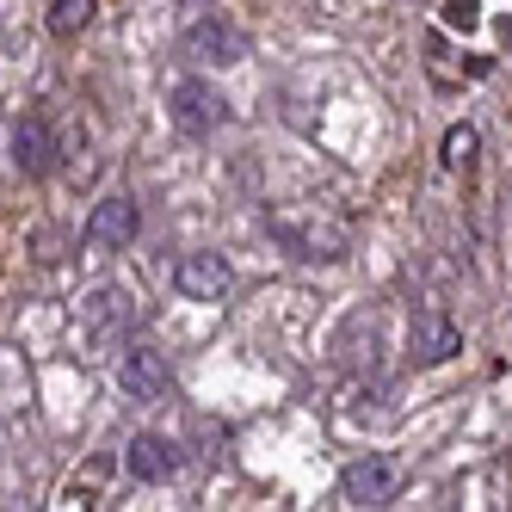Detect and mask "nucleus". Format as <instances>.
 Segmentation results:
<instances>
[{"label": "nucleus", "instance_id": "obj_4", "mask_svg": "<svg viewBox=\"0 0 512 512\" xmlns=\"http://www.w3.org/2000/svg\"><path fill=\"white\" fill-rule=\"evenodd\" d=\"M81 327H87V340H93L99 352H112L124 334H136V297H130L124 284H99V290H87Z\"/></svg>", "mask_w": 512, "mask_h": 512}, {"label": "nucleus", "instance_id": "obj_6", "mask_svg": "<svg viewBox=\"0 0 512 512\" xmlns=\"http://www.w3.org/2000/svg\"><path fill=\"white\" fill-rule=\"evenodd\" d=\"M463 352V334H457V321L451 309H438V303H420L414 321H408V358L420 364V371H432V364H445Z\"/></svg>", "mask_w": 512, "mask_h": 512}, {"label": "nucleus", "instance_id": "obj_14", "mask_svg": "<svg viewBox=\"0 0 512 512\" xmlns=\"http://www.w3.org/2000/svg\"><path fill=\"white\" fill-rule=\"evenodd\" d=\"M445 19H451L457 31H475V19H482V13H475V0H451V7H445Z\"/></svg>", "mask_w": 512, "mask_h": 512}, {"label": "nucleus", "instance_id": "obj_8", "mask_svg": "<svg viewBox=\"0 0 512 512\" xmlns=\"http://www.w3.org/2000/svg\"><path fill=\"white\" fill-rule=\"evenodd\" d=\"M136 229H142L136 198L112 192V198H99L93 216H87V247H93V253H124V247L136 241Z\"/></svg>", "mask_w": 512, "mask_h": 512}, {"label": "nucleus", "instance_id": "obj_10", "mask_svg": "<svg viewBox=\"0 0 512 512\" xmlns=\"http://www.w3.org/2000/svg\"><path fill=\"white\" fill-rule=\"evenodd\" d=\"M167 383H173L167 352H155V346H124V358H118V389L130 401H161Z\"/></svg>", "mask_w": 512, "mask_h": 512}, {"label": "nucleus", "instance_id": "obj_5", "mask_svg": "<svg viewBox=\"0 0 512 512\" xmlns=\"http://www.w3.org/2000/svg\"><path fill=\"white\" fill-rule=\"evenodd\" d=\"M179 56L198 62V68H235V62H247V31H241L235 19H216V13H210V19L186 25Z\"/></svg>", "mask_w": 512, "mask_h": 512}, {"label": "nucleus", "instance_id": "obj_3", "mask_svg": "<svg viewBox=\"0 0 512 512\" xmlns=\"http://www.w3.org/2000/svg\"><path fill=\"white\" fill-rule=\"evenodd\" d=\"M56 130H50V118L44 112H19L13 124H7V167L19 173V179H50L56 173Z\"/></svg>", "mask_w": 512, "mask_h": 512}, {"label": "nucleus", "instance_id": "obj_9", "mask_svg": "<svg viewBox=\"0 0 512 512\" xmlns=\"http://www.w3.org/2000/svg\"><path fill=\"white\" fill-rule=\"evenodd\" d=\"M229 284H235V272H229L223 253H186V260L173 266V290L186 303H223Z\"/></svg>", "mask_w": 512, "mask_h": 512}, {"label": "nucleus", "instance_id": "obj_1", "mask_svg": "<svg viewBox=\"0 0 512 512\" xmlns=\"http://www.w3.org/2000/svg\"><path fill=\"white\" fill-rule=\"evenodd\" d=\"M272 235L284 241L290 260H346L352 253V229L327 210H278Z\"/></svg>", "mask_w": 512, "mask_h": 512}, {"label": "nucleus", "instance_id": "obj_7", "mask_svg": "<svg viewBox=\"0 0 512 512\" xmlns=\"http://www.w3.org/2000/svg\"><path fill=\"white\" fill-rule=\"evenodd\" d=\"M395 488H401V463L383 451H364L358 463L340 469V494L352 506H383V500H395Z\"/></svg>", "mask_w": 512, "mask_h": 512}, {"label": "nucleus", "instance_id": "obj_12", "mask_svg": "<svg viewBox=\"0 0 512 512\" xmlns=\"http://www.w3.org/2000/svg\"><path fill=\"white\" fill-rule=\"evenodd\" d=\"M87 19H93V0H50L44 13L50 38H75V31H87Z\"/></svg>", "mask_w": 512, "mask_h": 512}, {"label": "nucleus", "instance_id": "obj_2", "mask_svg": "<svg viewBox=\"0 0 512 512\" xmlns=\"http://www.w3.org/2000/svg\"><path fill=\"white\" fill-rule=\"evenodd\" d=\"M167 124L179 130V136H192V142H204V136H216L229 124V99L216 93L210 81H173L167 87Z\"/></svg>", "mask_w": 512, "mask_h": 512}, {"label": "nucleus", "instance_id": "obj_11", "mask_svg": "<svg viewBox=\"0 0 512 512\" xmlns=\"http://www.w3.org/2000/svg\"><path fill=\"white\" fill-rule=\"evenodd\" d=\"M124 463H130L136 482L161 488V482H173V475H179V445H173L167 432H136L130 451H124Z\"/></svg>", "mask_w": 512, "mask_h": 512}, {"label": "nucleus", "instance_id": "obj_13", "mask_svg": "<svg viewBox=\"0 0 512 512\" xmlns=\"http://www.w3.org/2000/svg\"><path fill=\"white\" fill-rule=\"evenodd\" d=\"M469 155H475V130L457 124V130L445 136V167H469Z\"/></svg>", "mask_w": 512, "mask_h": 512}]
</instances>
